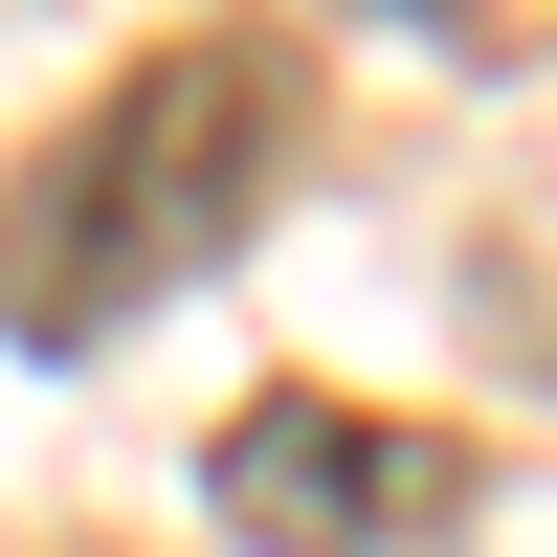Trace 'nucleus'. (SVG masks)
I'll return each mask as SVG.
<instances>
[{
  "mask_svg": "<svg viewBox=\"0 0 557 557\" xmlns=\"http://www.w3.org/2000/svg\"><path fill=\"white\" fill-rule=\"evenodd\" d=\"M201 513L246 557H446L469 446H446V424H380V401H335V380H268L246 424L201 446Z\"/></svg>",
  "mask_w": 557,
  "mask_h": 557,
  "instance_id": "obj_2",
  "label": "nucleus"
},
{
  "mask_svg": "<svg viewBox=\"0 0 557 557\" xmlns=\"http://www.w3.org/2000/svg\"><path fill=\"white\" fill-rule=\"evenodd\" d=\"M268 157H290V67H268L246 23L134 45V67L23 157V201H0V335H23V357H89V335H134L157 290H201V268L268 223Z\"/></svg>",
  "mask_w": 557,
  "mask_h": 557,
  "instance_id": "obj_1",
  "label": "nucleus"
},
{
  "mask_svg": "<svg viewBox=\"0 0 557 557\" xmlns=\"http://www.w3.org/2000/svg\"><path fill=\"white\" fill-rule=\"evenodd\" d=\"M424 23H446V45H535L557 0H424Z\"/></svg>",
  "mask_w": 557,
  "mask_h": 557,
  "instance_id": "obj_3",
  "label": "nucleus"
}]
</instances>
